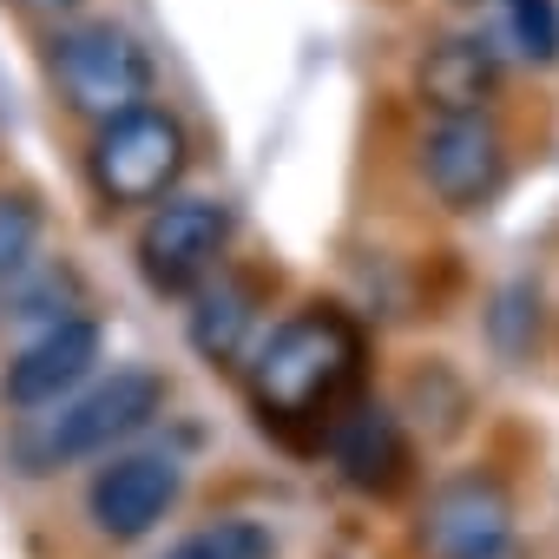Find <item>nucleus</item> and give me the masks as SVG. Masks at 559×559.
Listing matches in <instances>:
<instances>
[{"label": "nucleus", "instance_id": "obj_1", "mask_svg": "<svg viewBox=\"0 0 559 559\" xmlns=\"http://www.w3.org/2000/svg\"><path fill=\"white\" fill-rule=\"evenodd\" d=\"M362 376H369L362 323L336 304H310V310L284 317L243 362L263 428L290 435V441L310 435L317 448H323V428L362 395Z\"/></svg>", "mask_w": 559, "mask_h": 559}, {"label": "nucleus", "instance_id": "obj_2", "mask_svg": "<svg viewBox=\"0 0 559 559\" xmlns=\"http://www.w3.org/2000/svg\"><path fill=\"white\" fill-rule=\"evenodd\" d=\"M165 376L145 369V362H126L86 389H73L67 402L40 408V415H14V435H8V461L27 474V480H53L67 467H86V461H106L119 454L139 428H152L165 415Z\"/></svg>", "mask_w": 559, "mask_h": 559}, {"label": "nucleus", "instance_id": "obj_3", "mask_svg": "<svg viewBox=\"0 0 559 559\" xmlns=\"http://www.w3.org/2000/svg\"><path fill=\"white\" fill-rule=\"evenodd\" d=\"M47 73H53L67 112H80L86 126H106L119 112L152 106V86H158L152 53L119 21H67L47 40Z\"/></svg>", "mask_w": 559, "mask_h": 559}, {"label": "nucleus", "instance_id": "obj_4", "mask_svg": "<svg viewBox=\"0 0 559 559\" xmlns=\"http://www.w3.org/2000/svg\"><path fill=\"white\" fill-rule=\"evenodd\" d=\"M185 165H191V132L165 106L119 112V119L93 126V145H86V178H93V191L112 211H152V204H165L178 191Z\"/></svg>", "mask_w": 559, "mask_h": 559}, {"label": "nucleus", "instance_id": "obj_5", "mask_svg": "<svg viewBox=\"0 0 559 559\" xmlns=\"http://www.w3.org/2000/svg\"><path fill=\"white\" fill-rule=\"evenodd\" d=\"M224 250H230V204L185 198V191L152 204L132 237V263L158 297H191L198 284H211L224 270Z\"/></svg>", "mask_w": 559, "mask_h": 559}, {"label": "nucleus", "instance_id": "obj_6", "mask_svg": "<svg viewBox=\"0 0 559 559\" xmlns=\"http://www.w3.org/2000/svg\"><path fill=\"white\" fill-rule=\"evenodd\" d=\"M415 546L428 559H520V526H513V493L487 467H461L435 480L415 520Z\"/></svg>", "mask_w": 559, "mask_h": 559}, {"label": "nucleus", "instance_id": "obj_7", "mask_svg": "<svg viewBox=\"0 0 559 559\" xmlns=\"http://www.w3.org/2000/svg\"><path fill=\"white\" fill-rule=\"evenodd\" d=\"M185 500V461L171 448H119L86 480V520L99 539L132 546Z\"/></svg>", "mask_w": 559, "mask_h": 559}, {"label": "nucleus", "instance_id": "obj_8", "mask_svg": "<svg viewBox=\"0 0 559 559\" xmlns=\"http://www.w3.org/2000/svg\"><path fill=\"white\" fill-rule=\"evenodd\" d=\"M99 349H106V330H99L86 310L47 323L40 336H27V343L8 356V369H0V402H8L14 415H40V408L67 402L73 389L93 382Z\"/></svg>", "mask_w": 559, "mask_h": 559}, {"label": "nucleus", "instance_id": "obj_9", "mask_svg": "<svg viewBox=\"0 0 559 559\" xmlns=\"http://www.w3.org/2000/svg\"><path fill=\"white\" fill-rule=\"evenodd\" d=\"M421 178L448 211H480L507 185V139L487 112H448L421 132Z\"/></svg>", "mask_w": 559, "mask_h": 559}, {"label": "nucleus", "instance_id": "obj_10", "mask_svg": "<svg viewBox=\"0 0 559 559\" xmlns=\"http://www.w3.org/2000/svg\"><path fill=\"white\" fill-rule=\"evenodd\" d=\"M323 448H330L343 487H356L362 500H395V493H408V480H415V441H408V428H402V415H395L389 402L356 395V402L323 428Z\"/></svg>", "mask_w": 559, "mask_h": 559}, {"label": "nucleus", "instance_id": "obj_11", "mask_svg": "<svg viewBox=\"0 0 559 559\" xmlns=\"http://www.w3.org/2000/svg\"><path fill=\"white\" fill-rule=\"evenodd\" d=\"M421 99L435 106V119L448 112H487V99L500 93V53L480 34H448L421 53Z\"/></svg>", "mask_w": 559, "mask_h": 559}, {"label": "nucleus", "instance_id": "obj_12", "mask_svg": "<svg viewBox=\"0 0 559 559\" xmlns=\"http://www.w3.org/2000/svg\"><path fill=\"white\" fill-rule=\"evenodd\" d=\"M191 349L204 362H243L250 356V330H257V284L243 276H211V284L191 290Z\"/></svg>", "mask_w": 559, "mask_h": 559}, {"label": "nucleus", "instance_id": "obj_13", "mask_svg": "<svg viewBox=\"0 0 559 559\" xmlns=\"http://www.w3.org/2000/svg\"><path fill=\"white\" fill-rule=\"evenodd\" d=\"M158 559H276V533H270L263 520L224 513V520H204V526H191L185 539H171Z\"/></svg>", "mask_w": 559, "mask_h": 559}, {"label": "nucleus", "instance_id": "obj_14", "mask_svg": "<svg viewBox=\"0 0 559 559\" xmlns=\"http://www.w3.org/2000/svg\"><path fill=\"white\" fill-rule=\"evenodd\" d=\"M493 14H500V40L526 67L559 60V0H493Z\"/></svg>", "mask_w": 559, "mask_h": 559}, {"label": "nucleus", "instance_id": "obj_15", "mask_svg": "<svg viewBox=\"0 0 559 559\" xmlns=\"http://www.w3.org/2000/svg\"><path fill=\"white\" fill-rule=\"evenodd\" d=\"M40 230H47V217H40L34 191H0V284H8L14 270H27V263H34Z\"/></svg>", "mask_w": 559, "mask_h": 559}, {"label": "nucleus", "instance_id": "obj_16", "mask_svg": "<svg viewBox=\"0 0 559 559\" xmlns=\"http://www.w3.org/2000/svg\"><path fill=\"white\" fill-rule=\"evenodd\" d=\"M14 8H21V14H40V21H60V14L80 8V0H14Z\"/></svg>", "mask_w": 559, "mask_h": 559}]
</instances>
